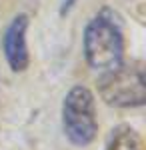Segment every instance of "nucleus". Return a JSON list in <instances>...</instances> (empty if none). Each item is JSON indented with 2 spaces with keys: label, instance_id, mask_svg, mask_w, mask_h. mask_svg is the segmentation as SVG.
Listing matches in <instances>:
<instances>
[{
  "label": "nucleus",
  "instance_id": "f257e3e1",
  "mask_svg": "<svg viewBox=\"0 0 146 150\" xmlns=\"http://www.w3.org/2000/svg\"><path fill=\"white\" fill-rule=\"evenodd\" d=\"M84 60L96 72H108L124 62V34L118 14L100 8L88 20L82 36Z\"/></svg>",
  "mask_w": 146,
  "mask_h": 150
},
{
  "label": "nucleus",
  "instance_id": "f03ea898",
  "mask_svg": "<svg viewBox=\"0 0 146 150\" xmlns=\"http://www.w3.org/2000/svg\"><path fill=\"white\" fill-rule=\"evenodd\" d=\"M62 130L70 144L86 148L98 136L96 98L88 86L74 84L62 100Z\"/></svg>",
  "mask_w": 146,
  "mask_h": 150
},
{
  "label": "nucleus",
  "instance_id": "7ed1b4c3",
  "mask_svg": "<svg viewBox=\"0 0 146 150\" xmlns=\"http://www.w3.org/2000/svg\"><path fill=\"white\" fill-rule=\"evenodd\" d=\"M98 94L108 106L138 108L146 102V80L140 62L118 64L116 68L102 72L98 78Z\"/></svg>",
  "mask_w": 146,
  "mask_h": 150
},
{
  "label": "nucleus",
  "instance_id": "20e7f679",
  "mask_svg": "<svg viewBox=\"0 0 146 150\" xmlns=\"http://www.w3.org/2000/svg\"><path fill=\"white\" fill-rule=\"evenodd\" d=\"M28 24H30L28 16L18 14L10 20V24L4 30V36H2L4 58L12 72H24L30 64V54H28V44H26Z\"/></svg>",
  "mask_w": 146,
  "mask_h": 150
},
{
  "label": "nucleus",
  "instance_id": "39448f33",
  "mask_svg": "<svg viewBox=\"0 0 146 150\" xmlns=\"http://www.w3.org/2000/svg\"><path fill=\"white\" fill-rule=\"evenodd\" d=\"M104 150H144L142 138L132 126L128 124H118L110 130Z\"/></svg>",
  "mask_w": 146,
  "mask_h": 150
}]
</instances>
